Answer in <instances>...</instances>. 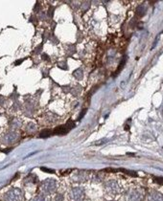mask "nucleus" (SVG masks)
<instances>
[{
	"mask_svg": "<svg viewBox=\"0 0 163 201\" xmlns=\"http://www.w3.org/2000/svg\"><path fill=\"white\" fill-rule=\"evenodd\" d=\"M85 112H87V109H84V111H83L82 113H81V115H80V119H82V118L84 117V115L85 114Z\"/></svg>",
	"mask_w": 163,
	"mask_h": 201,
	"instance_id": "nucleus-4",
	"label": "nucleus"
},
{
	"mask_svg": "<svg viewBox=\"0 0 163 201\" xmlns=\"http://www.w3.org/2000/svg\"><path fill=\"white\" fill-rule=\"evenodd\" d=\"M50 135H51V131L48 130V129H45V130L41 132V135H39V136L41 138H47V137H49Z\"/></svg>",
	"mask_w": 163,
	"mask_h": 201,
	"instance_id": "nucleus-2",
	"label": "nucleus"
},
{
	"mask_svg": "<svg viewBox=\"0 0 163 201\" xmlns=\"http://www.w3.org/2000/svg\"><path fill=\"white\" fill-rule=\"evenodd\" d=\"M68 130H69V129L65 125V126H59V127H57L54 132H55L56 134H65Z\"/></svg>",
	"mask_w": 163,
	"mask_h": 201,
	"instance_id": "nucleus-1",
	"label": "nucleus"
},
{
	"mask_svg": "<svg viewBox=\"0 0 163 201\" xmlns=\"http://www.w3.org/2000/svg\"><path fill=\"white\" fill-rule=\"evenodd\" d=\"M41 169L45 172H50V173H53V172H54L53 171H51V169H47L46 168H41Z\"/></svg>",
	"mask_w": 163,
	"mask_h": 201,
	"instance_id": "nucleus-3",
	"label": "nucleus"
}]
</instances>
